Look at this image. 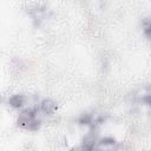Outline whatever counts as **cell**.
<instances>
[{
	"instance_id": "cell-4",
	"label": "cell",
	"mask_w": 151,
	"mask_h": 151,
	"mask_svg": "<svg viewBox=\"0 0 151 151\" xmlns=\"http://www.w3.org/2000/svg\"><path fill=\"white\" fill-rule=\"evenodd\" d=\"M32 18H33V20H34L35 22L40 24V21L44 20V18H45V12H44L42 9L37 8V9L33 11V13H32Z\"/></svg>"
},
{
	"instance_id": "cell-1",
	"label": "cell",
	"mask_w": 151,
	"mask_h": 151,
	"mask_svg": "<svg viewBox=\"0 0 151 151\" xmlns=\"http://www.w3.org/2000/svg\"><path fill=\"white\" fill-rule=\"evenodd\" d=\"M18 123L20 126L29 129V130H35L39 126V120L35 117V113L31 110H25L19 114Z\"/></svg>"
},
{
	"instance_id": "cell-2",
	"label": "cell",
	"mask_w": 151,
	"mask_h": 151,
	"mask_svg": "<svg viewBox=\"0 0 151 151\" xmlns=\"http://www.w3.org/2000/svg\"><path fill=\"white\" fill-rule=\"evenodd\" d=\"M55 109H57V105H55V103L54 101H52V100H44L41 104H40V111H42L44 113H46V114H51V113H53L54 111H55Z\"/></svg>"
},
{
	"instance_id": "cell-3",
	"label": "cell",
	"mask_w": 151,
	"mask_h": 151,
	"mask_svg": "<svg viewBox=\"0 0 151 151\" xmlns=\"http://www.w3.org/2000/svg\"><path fill=\"white\" fill-rule=\"evenodd\" d=\"M24 101H25V98H24V96H21V94H15V96H13V97L9 99V104H11L13 107H20V106L24 104Z\"/></svg>"
},
{
	"instance_id": "cell-6",
	"label": "cell",
	"mask_w": 151,
	"mask_h": 151,
	"mask_svg": "<svg viewBox=\"0 0 151 151\" xmlns=\"http://www.w3.org/2000/svg\"><path fill=\"white\" fill-rule=\"evenodd\" d=\"M143 29H144V32H145V34H146V37H149L150 35V22H149V20L146 19L144 22H143Z\"/></svg>"
},
{
	"instance_id": "cell-5",
	"label": "cell",
	"mask_w": 151,
	"mask_h": 151,
	"mask_svg": "<svg viewBox=\"0 0 151 151\" xmlns=\"http://www.w3.org/2000/svg\"><path fill=\"white\" fill-rule=\"evenodd\" d=\"M114 139H112V138H105V139H103L101 142H100V145L98 146V147H100V149H110V147H113L114 146Z\"/></svg>"
}]
</instances>
